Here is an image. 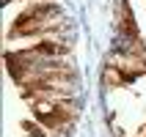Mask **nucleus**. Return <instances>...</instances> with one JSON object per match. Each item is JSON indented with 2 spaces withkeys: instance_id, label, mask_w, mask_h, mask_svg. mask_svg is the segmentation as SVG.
<instances>
[{
  "instance_id": "2",
  "label": "nucleus",
  "mask_w": 146,
  "mask_h": 137,
  "mask_svg": "<svg viewBox=\"0 0 146 137\" xmlns=\"http://www.w3.org/2000/svg\"><path fill=\"white\" fill-rule=\"evenodd\" d=\"M22 129L28 132V137H47L44 132H41V126H39V123H31V121H25V123H22Z\"/></svg>"
},
{
  "instance_id": "1",
  "label": "nucleus",
  "mask_w": 146,
  "mask_h": 137,
  "mask_svg": "<svg viewBox=\"0 0 146 137\" xmlns=\"http://www.w3.org/2000/svg\"><path fill=\"white\" fill-rule=\"evenodd\" d=\"M119 30H121L124 41L141 39L138 25H135V16H132V8H130V3H127V0H121V3H119Z\"/></svg>"
}]
</instances>
